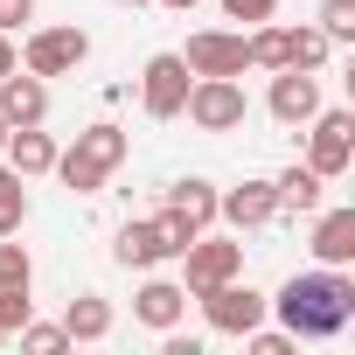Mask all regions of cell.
Listing matches in <instances>:
<instances>
[{"mask_svg": "<svg viewBox=\"0 0 355 355\" xmlns=\"http://www.w3.org/2000/svg\"><path fill=\"white\" fill-rule=\"evenodd\" d=\"M21 348H28V355H63V348H70V334H63V320L49 327V320H35V313H28V320H21Z\"/></svg>", "mask_w": 355, "mask_h": 355, "instance_id": "25", "label": "cell"}, {"mask_svg": "<svg viewBox=\"0 0 355 355\" xmlns=\"http://www.w3.org/2000/svg\"><path fill=\"white\" fill-rule=\"evenodd\" d=\"M182 119H189L196 132H237V125L251 119V98H244V84H237V77H196V84H189Z\"/></svg>", "mask_w": 355, "mask_h": 355, "instance_id": "3", "label": "cell"}, {"mask_svg": "<svg viewBox=\"0 0 355 355\" xmlns=\"http://www.w3.org/2000/svg\"><path fill=\"white\" fill-rule=\"evenodd\" d=\"M244 49H251V70H286V28H265V21H251Z\"/></svg>", "mask_w": 355, "mask_h": 355, "instance_id": "22", "label": "cell"}, {"mask_svg": "<svg viewBox=\"0 0 355 355\" xmlns=\"http://www.w3.org/2000/svg\"><path fill=\"white\" fill-rule=\"evenodd\" d=\"M0 146H8V119H0Z\"/></svg>", "mask_w": 355, "mask_h": 355, "instance_id": "34", "label": "cell"}, {"mask_svg": "<svg viewBox=\"0 0 355 355\" xmlns=\"http://www.w3.org/2000/svg\"><path fill=\"white\" fill-rule=\"evenodd\" d=\"M125 153H132L125 125L98 119V125H84L70 146H56V167H49V174H63V189H77V196H98V189L112 182V174L125 167Z\"/></svg>", "mask_w": 355, "mask_h": 355, "instance_id": "2", "label": "cell"}, {"mask_svg": "<svg viewBox=\"0 0 355 355\" xmlns=\"http://www.w3.org/2000/svg\"><path fill=\"white\" fill-rule=\"evenodd\" d=\"M0 286H35V258H28V244H15V237H0Z\"/></svg>", "mask_w": 355, "mask_h": 355, "instance_id": "23", "label": "cell"}, {"mask_svg": "<svg viewBox=\"0 0 355 355\" xmlns=\"http://www.w3.org/2000/svg\"><path fill=\"white\" fill-rule=\"evenodd\" d=\"M35 313V300L21 293V286H0V327H8V334H21V320Z\"/></svg>", "mask_w": 355, "mask_h": 355, "instance_id": "27", "label": "cell"}, {"mask_svg": "<svg viewBox=\"0 0 355 355\" xmlns=\"http://www.w3.org/2000/svg\"><path fill=\"white\" fill-rule=\"evenodd\" d=\"M306 167L320 174V182H334V174H348L355 160V112H313L306 119Z\"/></svg>", "mask_w": 355, "mask_h": 355, "instance_id": "7", "label": "cell"}, {"mask_svg": "<svg viewBox=\"0 0 355 355\" xmlns=\"http://www.w3.org/2000/svg\"><path fill=\"white\" fill-rule=\"evenodd\" d=\"M167 209L182 216L189 230H209V223H216V189L202 182V174H182V182L167 189Z\"/></svg>", "mask_w": 355, "mask_h": 355, "instance_id": "17", "label": "cell"}, {"mask_svg": "<svg viewBox=\"0 0 355 355\" xmlns=\"http://www.w3.org/2000/svg\"><path fill=\"white\" fill-rule=\"evenodd\" d=\"M21 223H28V182L15 167H0V237H15Z\"/></svg>", "mask_w": 355, "mask_h": 355, "instance_id": "21", "label": "cell"}, {"mask_svg": "<svg viewBox=\"0 0 355 355\" xmlns=\"http://www.w3.org/2000/svg\"><path fill=\"white\" fill-rule=\"evenodd\" d=\"M8 70H21V49H15V35H0V77Z\"/></svg>", "mask_w": 355, "mask_h": 355, "instance_id": "31", "label": "cell"}, {"mask_svg": "<svg viewBox=\"0 0 355 355\" xmlns=\"http://www.w3.org/2000/svg\"><path fill=\"white\" fill-rule=\"evenodd\" d=\"M313 265H355V209H327L313 223Z\"/></svg>", "mask_w": 355, "mask_h": 355, "instance_id": "16", "label": "cell"}, {"mask_svg": "<svg viewBox=\"0 0 355 355\" xmlns=\"http://www.w3.org/2000/svg\"><path fill=\"white\" fill-rule=\"evenodd\" d=\"M313 28H320L327 42H355V0H320Z\"/></svg>", "mask_w": 355, "mask_h": 355, "instance_id": "24", "label": "cell"}, {"mask_svg": "<svg viewBox=\"0 0 355 355\" xmlns=\"http://www.w3.org/2000/svg\"><path fill=\"white\" fill-rule=\"evenodd\" d=\"M272 313L286 320L293 341H334V334H348V320H355V279H348L341 265L293 272V279L272 293Z\"/></svg>", "mask_w": 355, "mask_h": 355, "instance_id": "1", "label": "cell"}, {"mask_svg": "<svg viewBox=\"0 0 355 355\" xmlns=\"http://www.w3.org/2000/svg\"><path fill=\"white\" fill-rule=\"evenodd\" d=\"M84 56H91V35H84V28H35V35L21 42V70H35L42 84L84 70Z\"/></svg>", "mask_w": 355, "mask_h": 355, "instance_id": "8", "label": "cell"}, {"mask_svg": "<svg viewBox=\"0 0 355 355\" xmlns=\"http://www.w3.org/2000/svg\"><path fill=\"white\" fill-rule=\"evenodd\" d=\"M0 153H8V167L21 174V182H35V174H49V167H56V139H49L42 125H15Z\"/></svg>", "mask_w": 355, "mask_h": 355, "instance_id": "14", "label": "cell"}, {"mask_svg": "<svg viewBox=\"0 0 355 355\" xmlns=\"http://www.w3.org/2000/svg\"><path fill=\"white\" fill-rule=\"evenodd\" d=\"M160 8H174V15H189V8H196V0H160Z\"/></svg>", "mask_w": 355, "mask_h": 355, "instance_id": "32", "label": "cell"}, {"mask_svg": "<svg viewBox=\"0 0 355 355\" xmlns=\"http://www.w3.org/2000/svg\"><path fill=\"white\" fill-rule=\"evenodd\" d=\"M189 63L174 56V49H160V56H146V70H139V112L146 119H182V105H189Z\"/></svg>", "mask_w": 355, "mask_h": 355, "instance_id": "6", "label": "cell"}, {"mask_svg": "<svg viewBox=\"0 0 355 355\" xmlns=\"http://www.w3.org/2000/svg\"><path fill=\"white\" fill-rule=\"evenodd\" d=\"M0 119H8V132L15 125H42L49 119V84L35 70H8L0 77Z\"/></svg>", "mask_w": 355, "mask_h": 355, "instance_id": "12", "label": "cell"}, {"mask_svg": "<svg viewBox=\"0 0 355 355\" xmlns=\"http://www.w3.org/2000/svg\"><path fill=\"white\" fill-rule=\"evenodd\" d=\"M216 216L230 230H265L279 216V196H272V182H237V189H216Z\"/></svg>", "mask_w": 355, "mask_h": 355, "instance_id": "11", "label": "cell"}, {"mask_svg": "<svg viewBox=\"0 0 355 355\" xmlns=\"http://www.w3.org/2000/svg\"><path fill=\"white\" fill-rule=\"evenodd\" d=\"M0 341H8V327H0Z\"/></svg>", "mask_w": 355, "mask_h": 355, "instance_id": "35", "label": "cell"}, {"mask_svg": "<svg viewBox=\"0 0 355 355\" xmlns=\"http://www.w3.org/2000/svg\"><path fill=\"white\" fill-rule=\"evenodd\" d=\"M182 313H189V293L174 286V279H146V286L132 293V320H139V327H153V334L182 327Z\"/></svg>", "mask_w": 355, "mask_h": 355, "instance_id": "13", "label": "cell"}, {"mask_svg": "<svg viewBox=\"0 0 355 355\" xmlns=\"http://www.w3.org/2000/svg\"><path fill=\"white\" fill-rule=\"evenodd\" d=\"M244 341H251V355H293V334H286V327H279V334H265V327H251Z\"/></svg>", "mask_w": 355, "mask_h": 355, "instance_id": "29", "label": "cell"}, {"mask_svg": "<svg viewBox=\"0 0 355 355\" xmlns=\"http://www.w3.org/2000/svg\"><path fill=\"white\" fill-rule=\"evenodd\" d=\"M334 56V42L320 28H286V70H320Z\"/></svg>", "mask_w": 355, "mask_h": 355, "instance_id": "20", "label": "cell"}, {"mask_svg": "<svg viewBox=\"0 0 355 355\" xmlns=\"http://www.w3.org/2000/svg\"><path fill=\"white\" fill-rule=\"evenodd\" d=\"M21 21H35V0H0V35H15Z\"/></svg>", "mask_w": 355, "mask_h": 355, "instance_id": "30", "label": "cell"}, {"mask_svg": "<svg viewBox=\"0 0 355 355\" xmlns=\"http://www.w3.org/2000/svg\"><path fill=\"white\" fill-rule=\"evenodd\" d=\"M119 8H146V0H119Z\"/></svg>", "mask_w": 355, "mask_h": 355, "instance_id": "33", "label": "cell"}, {"mask_svg": "<svg viewBox=\"0 0 355 355\" xmlns=\"http://www.w3.org/2000/svg\"><path fill=\"white\" fill-rule=\"evenodd\" d=\"M320 189H327V182H320V174H313L306 160H300V167H286L279 182H272V196H279V216H306V209H320Z\"/></svg>", "mask_w": 355, "mask_h": 355, "instance_id": "18", "label": "cell"}, {"mask_svg": "<svg viewBox=\"0 0 355 355\" xmlns=\"http://www.w3.org/2000/svg\"><path fill=\"white\" fill-rule=\"evenodd\" d=\"M153 230H160V244H167V251H174V258H182V251H189V237H196V230H189V223H182V216H174V209H167V202H160V209H153Z\"/></svg>", "mask_w": 355, "mask_h": 355, "instance_id": "26", "label": "cell"}, {"mask_svg": "<svg viewBox=\"0 0 355 355\" xmlns=\"http://www.w3.org/2000/svg\"><path fill=\"white\" fill-rule=\"evenodd\" d=\"M223 15H230V21H272L279 0H223Z\"/></svg>", "mask_w": 355, "mask_h": 355, "instance_id": "28", "label": "cell"}, {"mask_svg": "<svg viewBox=\"0 0 355 355\" xmlns=\"http://www.w3.org/2000/svg\"><path fill=\"white\" fill-rule=\"evenodd\" d=\"M182 63H189V77H244V70H251V49H244V35L202 28V35H189Z\"/></svg>", "mask_w": 355, "mask_h": 355, "instance_id": "9", "label": "cell"}, {"mask_svg": "<svg viewBox=\"0 0 355 355\" xmlns=\"http://www.w3.org/2000/svg\"><path fill=\"white\" fill-rule=\"evenodd\" d=\"M112 258H119L125 272H153V265H167L174 251L160 244V230H153V216H146V223H125V230L112 237Z\"/></svg>", "mask_w": 355, "mask_h": 355, "instance_id": "15", "label": "cell"}, {"mask_svg": "<svg viewBox=\"0 0 355 355\" xmlns=\"http://www.w3.org/2000/svg\"><path fill=\"white\" fill-rule=\"evenodd\" d=\"M265 112H272L279 125H306V119L320 112V84H313V70H272V98H265Z\"/></svg>", "mask_w": 355, "mask_h": 355, "instance_id": "10", "label": "cell"}, {"mask_svg": "<svg viewBox=\"0 0 355 355\" xmlns=\"http://www.w3.org/2000/svg\"><path fill=\"white\" fill-rule=\"evenodd\" d=\"M63 334H70V341H105V334H112V300L77 293V300L63 306Z\"/></svg>", "mask_w": 355, "mask_h": 355, "instance_id": "19", "label": "cell"}, {"mask_svg": "<svg viewBox=\"0 0 355 355\" xmlns=\"http://www.w3.org/2000/svg\"><path fill=\"white\" fill-rule=\"evenodd\" d=\"M202 300V320L216 327V334H251V327H265V313H272V300L265 293H251V286H237V279H223V286H209V293H196Z\"/></svg>", "mask_w": 355, "mask_h": 355, "instance_id": "5", "label": "cell"}, {"mask_svg": "<svg viewBox=\"0 0 355 355\" xmlns=\"http://www.w3.org/2000/svg\"><path fill=\"white\" fill-rule=\"evenodd\" d=\"M237 272H244V244L237 237H209V230L189 237V251H182V293L189 300L209 293V286H223V279H237Z\"/></svg>", "mask_w": 355, "mask_h": 355, "instance_id": "4", "label": "cell"}]
</instances>
